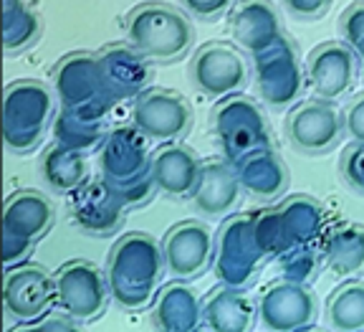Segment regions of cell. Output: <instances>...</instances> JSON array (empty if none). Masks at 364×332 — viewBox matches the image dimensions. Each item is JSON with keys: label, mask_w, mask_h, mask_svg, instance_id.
<instances>
[{"label": "cell", "mask_w": 364, "mask_h": 332, "mask_svg": "<svg viewBox=\"0 0 364 332\" xmlns=\"http://www.w3.org/2000/svg\"><path fill=\"white\" fill-rule=\"evenodd\" d=\"M165 266V254L147 234H129L112 249L107 279L112 297L122 307H142L149 302Z\"/></svg>", "instance_id": "6da1fadb"}, {"label": "cell", "mask_w": 364, "mask_h": 332, "mask_svg": "<svg viewBox=\"0 0 364 332\" xmlns=\"http://www.w3.org/2000/svg\"><path fill=\"white\" fill-rule=\"evenodd\" d=\"M124 33L132 48L149 61H175L188 51L195 36L185 13L159 3L134 8L127 18Z\"/></svg>", "instance_id": "7a4b0ae2"}, {"label": "cell", "mask_w": 364, "mask_h": 332, "mask_svg": "<svg viewBox=\"0 0 364 332\" xmlns=\"http://www.w3.org/2000/svg\"><path fill=\"white\" fill-rule=\"evenodd\" d=\"M53 279H56V304L68 317H74L76 322H91L104 312L112 289L97 264L74 259L63 264Z\"/></svg>", "instance_id": "3957f363"}, {"label": "cell", "mask_w": 364, "mask_h": 332, "mask_svg": "<svg viewBox=\"0 0 364 332\" xmlns=\"http://www.w3.org/2000/svg\"><path fill=\"white\" fill-rule=\"evenodd\" d=\"M53 206L36 190L13 193L3 206V261L11 264L28 254L36 241L51 229Z\"/></svg>", "instance_id": "277c9868"}, {"label": "cell", "mask_w": 364, "mask_h": 332, "mask_svg": "<svg viewBox=\"0 0 364 332\" xmlns=\"http://www.w3.org/2000/svg\"><path fill=\"white\" fill-rule=\"evenodd\" d=\"M51 117V94L36 81H18L8 86L3 135L8 147L31 150L41 140L46 122Z\"/></svg>", "instance_id": "5b68a950"}, {"label": "cell", "mask_w": 364, "mask_h": 332, "mask_svg": "<svg viewBox=\"0 0 364 332\" xmlns=\"http://www.w3.org/2000/svg\"><path fill=\"white\" fill-rule=\"evenodd\" d=\"M56 304V279L36 264L8 269L3 281V312L16 322H33Z\"/></svg>", "instance_id": "8992f818"}, {"label": "cell", "mask_w": 364, "mask_h": 332, "mask_svg": "<svg viewBox=\"0 0 364 332\" xmlns=\"http://www.w3.org/2000/svg\"><path fill=\"white\" fill-rule=\"evenodd\" d=\"M218 135L230 162H245L256 152L268 150V130L263 127L261 112L250 102L233 99L218 112Z\"/></svg>", "instance_id": "52a82bcc"}, {"label": "cell", "mask_w": 364, "mask_h": 332, "mask_svg": "<svg viewBox=\"0 0 364 332\" xmlns=\"http://www.w3.org/2000/svg\"><path fill=\"white\" fill-rule=\"evenodd\" d=\"M193 81L205 97H233L240 86L245 84V61L235 48L225 43H208L193 58L190 66Z\"/></svg>", "instance_id": "ba28073f"}, {"label": "cell", "mask_w": 364, "mask_h": 332, "mask_svg": "<svg viewBox=\"0 0 364 332\" xmlns=\"http://www.w3.org/2000/svg\"><path fill=\"white\" fill-rule=\"evenodd\" d=\"M132 122L144 138L175 140L188 130L190 107L175 92H142L132 107Z\"/></svg>", "instance_id": "9c48e42d"}, {"label": "cell", "mask_w": 364, "mask_h": 332, "mask_svg": "<svg viewBox=\"0 0 364 332\" xmlns=\"http://www.w3.org/2000/svg\"><path fill=\"white\" fill-rule=\"evenodd\" d=\"M289 140L304 152H321L336 145L344 132V120L326 99H311V102L296 107L286 122Z\"/></svg>", "instance_id": "30bf717a"}, {"label": "cell", "mask_w": 364, "mask_h": 332, "mask_svg": "<svg viewBox=\"0 0 364 332\" xmlns=\"http://www.w3.org/2000/svg\"><path fill=\"white\" fill-rule=\"evenodd\" d=\"M258 312H261L263 327L276 332H291L311 325L316 315V302L296 279L276 281L263 292Z\"/></svg>", "instance_id": "8fae6325"}, {"label": "cell", "mask_w": 364, "mask_h": 332, "mask_svg": "<svg viewBox=\"0 0 364 332\" xmlns=\"http://www.w3.org/2000/svg\"><path fill=\"white\" fill-rule=\"evenodd\" d=\"M165 266L175 279H193L210 264L213 234L200 221H185L165 236Z\"/></svg>", "instance_id": "7c38bea8"}, {"label": "cell", "mask_w": 364, "mask_h": 332, "mask_svg": "<svg viewBox=\"0 0 364 332\" xmlns=\"http://www.w3.org/2000/svg\"><path fill=\"white\" fill-rule=\"evenodd\" d=\"M256 76L263 99L271 104H289L301 92V71L289 41L281 36L273 46L256 53Z\"/></svg>", "instance_id": "4fadbf2b"}, {"label": "cell", "mask_w": 364, "mask_h": 332, "mask_svg": "<svg viewBox=\"0 0 364 332\" xmlns=\"http://www.w3.org/2000/svg\"><path fill=\"white\" fill-rule=\"evenodd\" d=\"M220 254H218V274L225 284H243L258 264L263 247L256 236V224L238 216L233 224L223 226Z\"/></svg>", "instance_id": "5bb4252c"}, {"label": "cell", "mask_w": 364, "mask_h": 332, "mask_svg": "<svg viewBox=\"0 0 364 332\" xmlns=\"http://www.w3.org/2000/svg\"><path fill=\"white\" fill-rule=\"evenodd\" d=\"M354 81V56L344 43H326L318 46L309 56L306 63V84L314 97L318 99H339L349 92Z\"/></svg>", "instance_id": "9a60e30c"}, {"label": "cell", "mask_w": 364, "mask_h": 332, "mask_svg": "<svg viewBox=\"0 0 364 332\" xmlns=\"http://www.w3.org/2000/svg\"><path fill=\"white\" fill-rule=\"evenodd\" d=\"M200 165L198 155L193 150L182 147V145H165L152 155L149 160V175H152V183L157 185L162 193L175 195H190L200 178Z\"/></svg>", "instance_id": "2e32d148"}, {"label": "cell", "mask_w": 364, "mask_h": 332, "mask_svg": "<svg viewBox=\"0 0 364 332\" xmlns=\"http://www.w3.org/2000/svg\"><path fill=\"white\" fill-rule=\"evenodd\" d=\"M230 33L245 51L253 56L263 48L273 46L284 36L281 21L266 0H243L233 13H230Z\"/></svg>", "instance_id": "e0dca14e"}, {"label": "cell", "mask_w": 364, "mask_h": 332, "mask_svg": "<svg viewBox=\"0 0 364 332\" xmlns=\"http://www.w3.org/2000/svg\"><path fill=\"white\" fill-rule=\"evenodd\" d=\"M240 175L225 162H205L200 170V178L195 183L193 198L195 208L205 216H223L235 206L240 195Z\"/></svg>", "instance_id": "ac0fdd59"}, {"label": "cell", "mask_w": 364, "mask_h": 332, "mask_svg": "<svg viewBox=\"0 0 364 332\" xmlns=\"http://www.w3.org/2000/svg\"><path fill=\"white\" fill-rule=\"evenodd\" d=\"M102 71L112 97H129V94H142L144 84L149 81V58L139 53L136 48H122L114 46L104 53Z\"/></svg>", "instance_id": "d6986e66"}, {"label": "cell", "mask_w": 364, "mask_h": 332, "mask_svg": "<svg viewBox=\"0 0 364 332\" xmlns=\"http://www.w3.org/2000/svg\"><path fill=\"white\" fill-rule=\"evenodd\" d=\"M127 203L129 201L109 180L89 183L86 188L81 185L74 201V218L76 224L86 231H94V224H99V221H104V226L109 231L112 226H117L122 206H127Z\"/></svg>", "instance_id": "ffe728a7"}, {"label": "cell", "mask_w": 364, "mask_h": 332, "mask_svg": "<svg viewBox=\"0 0 364 332\" xmlns=\"http://www.w3.org/2000/svg\"><path fill=\"white\" fill-rule=\"evenodd\" d=\"M256 317V304L250 302L243 292L235 289H220L210 294V299L203 304V322L205 327L218 332H243L250 330Z\"/></svg>", "instance_id": "44dd1931"}, {"label": "cell", "mask_w": 364, "mask_h": 332, "mask_svg": "<svg viewBox=\"0 0 364 332\" xmlns=\"http://www.w3.org/2000/svg\"><path fill=\"white\" fill-rule=\"evenodd\" d=\"M203 320V307L198 297L185 284H167L154 307V325L159 330L185 332L195 330Z\"/></svg>", "instance_id": "7402d4cb"}, {"label": "cell", "mask_w": 364, "mask_h": 332, "mask_svg": "<svg viewBox=\"0 0 364 332\" xmlns=\"http://www.w3.org/2000/svg\"><path fill=\"white\" fill-rule=\"evenodd\" d=\"M41 170H43L46 180H48L51 188L68 193V190H76L84 185V172H86L84 155H81V150L58 142L56 147H51L46 152Z\"/></svg>", "instance_id": "603a6c76"}, {"label": "cell", "mask_w": 364, "mask_h": 332, "mask_svg": "<svg viewBox=\"0 0 364 332\" xmlns=\"http://www.w3.org/2000/svg\"><path fill=\"white\" fill-rule=\"evenodd\" d=\"M329 325L339 332L364 330V281H347L329 299Z\"/></svg>", "instance_id": "cb8c5ba5"}, {"label": "cell", "mask_w": 364, "mask_h": 332, "mask_svg": "<svg viewBox=\"0 0 364 332\" xmlns=\"http://www.w3.org/2000/svg\"><path fill=\"white\" fill-rule=\"evenodd\" d=\"M240 183H243L245 190L258 195H273L284 188L286 172L281 167V162L276 160V155L263 150V152H256L253 157H248L245 162H240Z\"/></svg>", "instance_id": "d4e9b609"}, {"label": "cell", "mask_w": 364, "mask_h": 332, "mask_svg": "<svg viewBox=\"0 0 364 332\" xmlns=\"http://www.w3.org/2000/svg\"><path fill=\"white\" fill-rule=\"evenodd\" d=\"M38 36V18L23 0H3V48L16 51Z\"/></svg>", "instance_id": "484cf974"}, {"label": "cell", "mask_w": 364, "mask_h": 332, "mask_svg": "<svg viewBox=\"0 0 364 332\" xmlns=\"http://www.w3.org/2000/svg\"><path fill=\"white\" fill-rule=\"evenodd\" d=\"M329 264L339 274H349V271L359 269L364 264V231L352 226L344 234H336L331 239Z\"/></svg>", "instance_id": "4316f807"}, {"label": "cell", "mask_w": 364, "mask_h": 332, "mask_svg": "<svg viewBox=\"0 0 364 332\" xmlns=\"http://www.w3.org/2000/svg\"><path fill=\"white\" fill-rule=\"evenodd\" d=\"M28 332V330H76V320L74 317H68L66 312H61V315H51V317H38V320L33 322H18L16 327H13V332Z\"/></svg>", "instance_id": "83f0119b"}, {"label": "cell", "mask_w": 364, "mask_h": 332, "mask_svg": "<svg viewBox=\"0 0 364 332\" xmlns=\"http://www.w3.org/2000/svg\"><path fill=\"white\" fill-rule=\"evenodd\" d=\"M344 130H347L357 142L364 145V94L354 99L352 107L347 109V115H344Z\"/></svg>", "instance_id": "f1b7e54d"}, {"label": "cell", "mask_w": 364, "mask_h": 332, "mask_svg": "<svg viewBox=\"0 0 364 332\" xmlns=\"http://www.w3.org/2000/svg\"><path fill=\"white\" fill-rule=\"evenodd\" d=\"M185 8L195 16H203V18H215L225 11V6L230 0H182Z\"/></svg>", "instance_id": "f546056e"}, {"label": "cell", "mask_w": 364, "mask_h": 332, "mask_svg": "<svg viewBox=\"0 0 364 332\" xmlns=\"http://www.w3.org/2000/svg\"><path fill=\"white\" fill-rule=\"evenodd\" d=\"M344 31H347L349 41L357 46L359 41H362V36H364V6H354L352 11L347 13V18H344ZM362 51H364V48H362Z\"/></svg>", "instance_id": "4dcf8cb0"}, {"label": "cell", "mask_w": 364, "mask_h": 332, "mask_svg": "<svg viewBox=\"0 0 364 332\" xmlns=\"http://www.w3.org/2000/svg\"><path fill=\"white\" fill-rule=\"evenodd\" d=\"M324 6H329V0H289V8L294 13H301V16H314Z\"/></svg>", "instance_id": "1f68e13d"}, {"label": "cell", "mask_w": 364, "mask_h": 332, "mask_svg": "<svg viewBox=\"0 0 364 332\" xmlns=\"http://www.w3.org/2000/svg\"><path fill=\"white\" fill-rule=\"evenodd\" d=\"M362 188H364V183H362Z\"/></svg>", "instance_id": "d6a6232c"}]
</instances>
